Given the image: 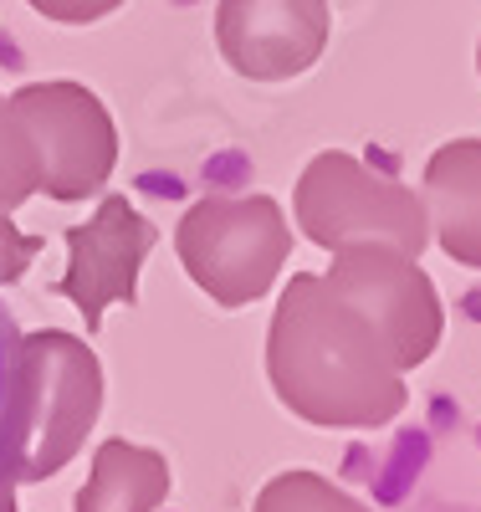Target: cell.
<instances>
[{
    "label": "cell",
    "instance_id": "6da1fadb",
    "mask_svg": "<svg viewBox=\"0 0 481 512\" xmlns=\"http://www.w3.org/2000/svg\"><path fill=\"white\" fill-rule=\"evenodd\" d=\"M180 246L205 292H215L221 303H246L251 292L272 282L287 236L272 200H246V205L205 200L185 216Z\"/></svg>",
    "mask_w": 481,
    "mask_h": 512
},
{
    "label": "cell",
    "instance_id": "7a4b0ae2",
    "mask_svg": "<svg viewBox=\"0 0 481 512\" xmlns=\"http://www.w3.org/2000/svg\"><path fill=\"white\" fill-rule=\"evenodd\" d=\"M215 41L236 72L277 82L313 67L328 41V6L323 0H221Z\"/></svg>",
    "mask_w": 481,
    "mask_h": 512
},
{
    "label": "cell",
    "instance_id": "3957f363",
    "mask_svg": "<svg viewBox=\"0 0 481 512\" xmlns=\"http://www.w3.org/2000/svg\"><path fill=\"white\" fill-rule=\"evenodd\" d=\"M67 246H72V272L57 282V292L72 297L87 277L98 272V282L77 297L87 328H98L103 308L113 303V297H134V272L144 262V251L154 246V226L144 216H134V205H128L123 195H113L98 210V221L67 231Z\"/></svg>",
    "mask_w": 481,
    "mask_h": 512
},
{
    "label": "cell",
    "instance_id": "277c9868",
    "mask_svg": "<svg viewBox=\"0 0 481 512\" xmlns=\"http://www.w3.org/2000/svg\"><path fill=\"white\" fill-rule=\"evenodd\" d=\"M123 461H128V446H103L93 482H87L82 497H77V512H144L159 497V492L139 497V477L123 482Z\"/></svg>",
    "mask_w": 481,
    "mask_h": 512
},
{
    "label": "cell",
    "instance_id": "5b68a950",
    "mask_svg": "<svg viewBox=\"0 0 481 512\" xmlns=\"http://www.w3.org/2000/svg\"><path fill=\"white\" fill-rule=\"evenodd\" d=\"M21 405V333L0 303V456L11 446V415Z\"/></svg>",
    "mask_w": 481,
    "mask_h": 512
},
{
    "label": "cell",
    "instance_id": "8992f818",
    "mask_svg": "<svg viewBox=\"0 0 481 512\" xmlns=\"http://www.w3.org/2000/svg\"><path fill=\"white\" fill-rule=\"evenodd\" d=\"M31 6L47 16V21H62V26H87L108 11H118L123 0H31Z\"/></svg>",
    "mask_w": 481,
    "mask_h": 512
}]
</instances>
